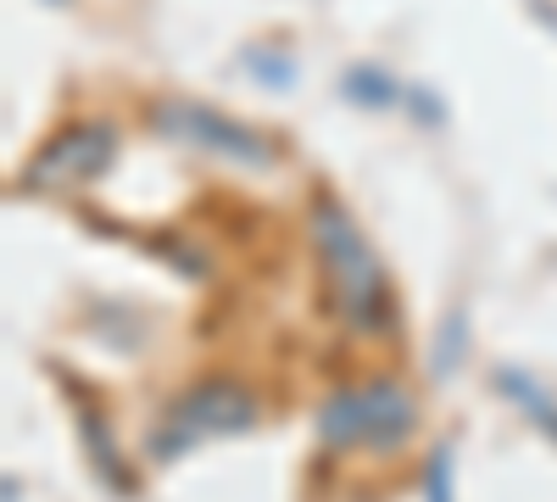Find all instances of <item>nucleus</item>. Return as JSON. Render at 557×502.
<instances>
[{"label":"nucleus","instance_id":"nucleus-5","mask_svg":"<svg viewBox=\"0 0 557 502\" xmlns=\"http://www.w3.org/2000/svg\"><path fill=\"white\" fill-rule=\"evenodd\" d=\"M112 162H117V128L112 123H73L28 162L23 185L28 191H73L84 179L107 173Z\"/></svg>","mask_w":557,"mask_h":502},{"label":"nucleus","instance_id":"nucleus-1","mask_svg":"<svg viewBox=\"0 0 557 502\" xmlns=\"http://www.w3.org/2000/svg\"><path fill=\"white\" fill-rule=\"evenodd\" d=\"M307 230H312V252L323 268V291H330L335 318L351 335H380L396 325V307H391V273L380 262V252L368 246V235L357 230V218L330 196L318 191L312 212H307Z\"/></svg>","mask_w":557,"mask_h":502},{"label":"nucleus","instance_id":"nucleus-2","mask_svg":"<svg viewBox=\"0 0 557 502\" xmlns=\"http://www.w3.org/2000/svg\"><path fill=\"white\" fill-rule=\"evenodd\" d=\"M318 446L330 452H396L418 430V402L401 380H362L341 385L318 407Z\"/></svg>","mask_w":557,"mask_h":502},{"label":"nucleus","instance_id":"nucleus-8","mask_svg":"<svg viewBox=\"0 0 557 502\" xmlns=\"http://www.w3.org/2000/svg\"><path fill=\"white\" fill-rule=\"evenodd\" d=\"M424 502H457V464H451V446L441 441L424 464Z\"/></svg>","mask_w":557,"mask_h":502},{"label":"nucleus","instance_id":"nucleus-9","mask_svg":"<svg viewBox=\"0 0 557 502\" xmlns=\"http://www.w3.org/2000/svg\"><path fill=\"white\" fill-rule=\"evenodd\" d=\"M346 89H351V96H368V107H391V96H396V84L385 73H374V68H357L346 78Z\"/></svg>","mask_w":557,"mask_h":502},{"label":"nucleus","instance_id":"nucleus-6","mask_svg":"<svg viewBox=\"0 0 557 502\" xmlns=\"http://www.w3.org/2000/svg\"><path fill=\"white\" fill-rule=\"evenodd\" d=\"M78 436H84V452H89V464H96L101 486H107V491H117V497H134V491H139V480H134V469L123 464L117 441L107 436L101 407H89L84 396H78Z\"/></svg>","mask_w":557,"mask_h":502},{"label":"nucleus","instance_id":"nucleus-4","mask_svg":"<svg viewBox=\"0 0 557 502\" xmlns=\"http://www.w3.org/2000/svg\"><path fill=\"white\" fill-rule=\"evenodd\" d=\"M151 128L162 140H178V146L207 151V157L235 162V168H273L278 162L268 134L246 128L240 118H228L207 101H162V107H151Z\"/></svg>","mask_w":557,"mask_h":502},{"label":"nucleus","instance_id":"nucleus-7","mask_svg":"<svg viewBox=\"0 0 557 502\" xmlns=\"http://www.w3.org/2000/svg\"><path fill=\"white\" fill-rule=\"evenodd\" d=\"M496 391H502L507 402H519L541 436H552V441H557V402H552V396L524 375V369H496Z\"/></svg>","mask_w":557,"mask_h":502},{"label":"nucleus","instance_id":"nucleus-10","mask_svg":"<svg viewBox=\"0 0 557 502\" xmlns=\"http://www.w3.org/2000/svg\"><path fill=\"white\" fill-rule=\"evenodd\" d=\"M51 7H67V0H51Z\"/></svg>","mask_w":557,"mask_h":502},{"label":"nucleus","instance_id":"nucleus-3","mask_svg":"<svg viewBox=\"0 0 557 502\" xmlns=\"http://www.w3.org/2000/svg\"><path fill=\"white\" fill-rule=\"evenodd\" d=\"M251 425H257V396L240 380L212 375V380H196L190 391H178L162 407L157 430L146 436V458L173 464V458H184V452H196L218 436H246Z\"/></svg>","mask_w":557,"mask_h":502}]
</instances>
